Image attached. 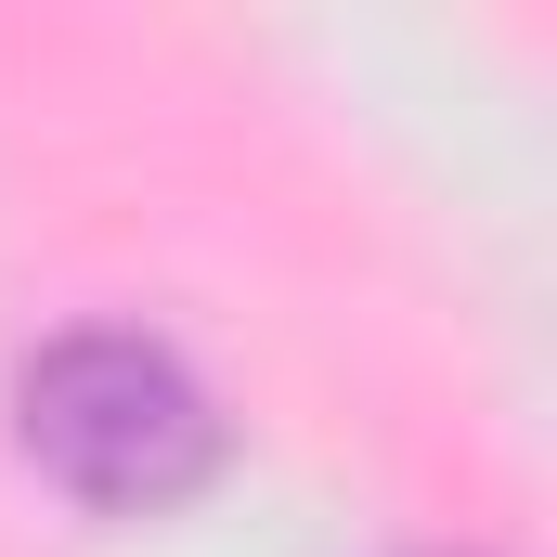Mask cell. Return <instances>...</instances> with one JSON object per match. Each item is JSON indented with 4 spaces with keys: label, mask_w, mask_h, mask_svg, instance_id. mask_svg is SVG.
I'll return each instance as SVG.
<instances>
[{
    "label": "cell",
    "mask_w": 557,
    "mask_h": 557,
    "mask_svg": "<svg viewBox=\"0 0 557 557\" xmlns=\"http://www.w3.org/2000/svg\"><path fill=\"white\" fill-rule=\"evenodd\" d=\"M13 441L91 519H169L234 454L208 376L169 337H143V324H65V337H39L26 376H13Z\"/></svg>",
    "instance_id": "obj_1"
}]
</instances>
